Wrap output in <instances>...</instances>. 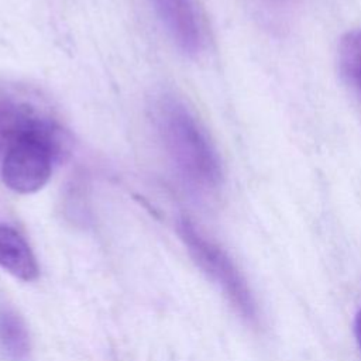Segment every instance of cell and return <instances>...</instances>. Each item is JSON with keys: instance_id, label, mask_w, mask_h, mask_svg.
Segmentation results:
<instances>
[{"instance_id": "obj_1", "label": "cell", "mask_w": 361, "mask_h": 361, "mask_svg": "<svg viewBox=\"0 0 361 361\" xmlns=\"http://www.w3.org/2000/svg\"><path fill=\"white\" fill-rule=\"evenodd\" d=\"M154 121L179 176L197 190L217 189L223 182L221 159L193 111L180 99L162 94L154 104Z\"/></svg>"}, {"instance_id": "obj_2", "label": "cell", "mask_w": 361, "mask_h": 361, "mask_svg": "<svg viewBox=\"0 0 361 361\" xmlns=\"http://www.w3.org/2000/svg\"><path fill=\"white\" fill-rule=\"evenodd\" d=\"M68 151L66 131L42 113L1 154V180L16 193H35L48 183L54 166L66 157Z\"/></svg>"}, {"instance_id": "obj_3", "label": "cell", "mask_w": 361, "mask_h": 361, "mask_svg": "<svg viewBox=\"0 0 361 361\" xmlns=\"http://www.w3.org/2000/svg\"><path fill=\"white\" fill-rule=\"evenodd\" d=\"M176 230L195 264L220 288L234 310L247 323L257 324V302L247 279L228 252L207 237L186 216H180L178 219Z\"/></svg>"}, {"instance_id": "obj_4", "label": "cell", "mask_w": 361, "mask_h": 361, "mask_svg": "<svg viewBox=\"0 0 361 361\" xmlns=\"http://www.w3.org/2000/svg\"><path fill=\"white\" fill-rule=\"evenodd\" d=\"M176 47L186 55H197L204 45L203 21L195 0H151Z\"/></svg>"}, {"instance_id": "obj_5", "label": "cell", "mask_w": 361, "mask_h": 361, "mask_svg": "<svg viewBox=\"0 0 361 361\" xmlns=\"http://www.w3.org/2000/svg\"><path fill=\"white\" fill-rule=\"evenodd\" d=\"M0 268L24 282H31L39 275L31 245L17 228L6 223H0Z\"/></svg>"}, {"instance_id": "obj_6", "label": "cell", "mask_w": 361, "mask_h": 361, "mask_svg": "<svg viewBox=\"0 0 361 361\" xmlns=\"http://www.w3.org/2000/svg\"><path fill=\"white\" fill-rule=\"evenodd\" d=\"M0 351L10 361H25L31 353L27 323L10 305L0 302Z\"/></svg>"}, {"instance_id": "obj_7", "label": "cell", "mask_w": 361, "mask_h": 361, "mask_svg": "<svg viewBox=\"0 0 361 361\" xmlns=\"http://www.w3.org/2000/svg\"><path fill=\"white\" fill-rule=\"evenodd\" d=\"M42 114L32 104L18 100L14 96L0 94V155Z\"/></svg>"}, {"instance_id": "obj_8", "label": "cell", "mask_w": 361, "mask_h": 361, "mask_svg": "<svg viewBox=\"0 0 361 361\" xmlns=\"http://www.w3.org/2000/svg\"><path fill=\"white\" fill-rule=\"evenodd\" d=\"M338 66L344 80L361 96V30L347 31L338 42Z\"/></svg>"}, {"instance_id": "obj_9", "label": "cell", "mask_w": 361, "mask_h": 361, "mask_svg": "<svg viewBox=\"0 0 361 361\" xmlns=\"http://www.w3.org/2000/svg\"><path fill=\"white\" fill-rule=\"evenodd\" d=\"M354 334H355V340L358 343V347L361 350V309L357 312L355 319H354Z\"/></svg>"}]
</instances>
